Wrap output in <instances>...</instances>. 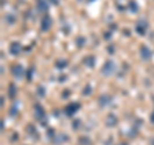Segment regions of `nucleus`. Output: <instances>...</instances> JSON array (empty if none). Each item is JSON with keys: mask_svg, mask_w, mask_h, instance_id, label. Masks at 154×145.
<instances>
[{"mask_svg": "<svg viewBox=\"0 0 154 145\" xmlns=\"http://www.w3.org/2000/svg\"><path fill=\"white\" fill-rule=\"evenodd\" d=\"M114 69H116V66H114V63H113L112 60H108L105 64H104V67H103V73L105 76L108 75H112L113 72H114Z\"/></svg>", "mask_w": 154, "mask_h": 145, "instance_id": "f257e3e1", "label": "nucleus"}, {"mask_svg": "<svg viewBox=\"0 0 154 145\" xmlns=\"http://www.w3.org/2000/svg\"><path fill=\"white\" fill-rule=\"evenodd\" d=\"M148 28V23L145 22V21H139V23L136 24V30H137V32H140L141 35H144L145 33V31Z\"/></svg>", "mask_w": 154, "mask_h": 145, "instance_id": "f03ea898", "label": "nucleus"}, {"mask_svg": "<svg viewBox=\"0 0 154 145\" xmlns=\"http://www.w3.org/2000/svg\"><path fill=\"white\" fill-rule=\"evenodd\" d=\"M23 67L22 66H19V64H17L15 67H13V75L17 77V78H21L22 77V75H23Z\"/></svg>", "mask_w": 154, "mask_h": 145, "instance_id": "7ed1b4c3", "label": "nucleus"}, {"mask_svg": "<svg viewBox=\"0 0 154 145\" xmlns=\"http://www.w3.org/2000/svg\"><path fill=\"white\" fill-rule=\"evenodd\" d=\"M141 57H143L144 59H149V58L152 57V51H150V49L146 48V46H141Z\"/></svg>", "mask_w": 154, "mask_h": 145, "instance_id": "20e7f679", "label": "nucleus"}, {"mask_svg": "<svg viewBox=\"0 0 154 145\" xmlns=\"http://www.w3.org/2000/svg\"><path fill=\"white\" fill-rule=\"evenodd\" d=\"M19 51H21V44L19 42H13L10 45V53L17 55V54H19Z\"/></svg>", "mask_w": 154, "mask_h": 145, "instance_id": "39448f33", "label": "nucleus"}, {"mask_svg": "<svg viewBox=\"0 0 154 145\" xmlns=\"http://www.w3.org/2000/svg\"><path fill=\"white\" fill-rule=\"evenodd\" d=\"M50 18L49 17H46V18H44V21H42V30H49L50 28Z\"/></svg>", "mask_w": 154, "mask_h": 145, "instance_id": "423d86ee", "label": "nucleus"}, {"mask_svg": "<svg viewBox=\"0 0 154 145\" xmlns=\"http://www.w3.org/2000/svg\"><path fill=\"white\" fill-rule=\"evenodd\" d=\"M76 109H78V104H77V105H76V104H72V105L68 107V109H66V112L68 113V116H72L73 113H75Z\"/></svg>", "mask_w": 154, "mask_h": 145, "instance_id": "0eeeda50", "label": "nucleus"}, {"mask_svg": "<svg viewBox=\"0 0 154 145\" xmlns=\"http://www.w3.org/2000/svg\"><path fill=\"white\" fill-rule=\"evenodd\" d=\"M35 110H37V113H36V114H37V118H42V117H44V109H42L40 105H36Z\"/></svg>", "mask_w": 154, "mask_h": 145, "instance_id": "6e6552de", "label": "nucleus"}]
</instances>
